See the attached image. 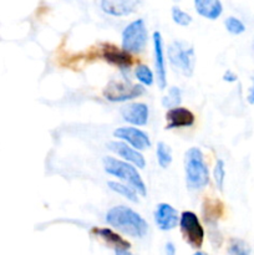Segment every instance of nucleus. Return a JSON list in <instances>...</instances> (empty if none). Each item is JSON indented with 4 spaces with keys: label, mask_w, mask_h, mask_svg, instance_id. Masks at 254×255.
<instances>
[{
    "label": "nucleus",
    "mask_w": 254,
    "mask_h": 255,
    "mask_svg": "<svg viewBox=\"0 0 254 255\" xmlns=\"http://www.w3.org/2000/svg\"><path fill=\"white\" fill-rule=\"evenodd\" d=\"M106 222L117 231L133 238H143L148 224L143 217L127 206H115L106 213Z\"/></svg>",
    "instance_id": "obj_1"
},
{
    "label": "nucleus",
    "mask_w": 254,
    "mask_h": 255,
    "mask_svg": "<svg viewBox=\"0 0 254 255\" xmlns=\"http://www.w3.org/2000/svg\"><path fill=\"white\" fill-rule=\"evenodd\" d=\"M184 177L189 191H201L209 183V168L204 153L198 147H191L184 153Z\"/></svg>",
    "instance_id": "obj_2"
},
{
    "label": "nucleus",
    "mask_w": 254,
    "mask_h": 255,
    "mask_svg": "<svg viewBox=\"0 0 254 255\" xmlns=\"http://www.w3.org/2000/svg\"><path fill=\"white\" fill-rule=\"evenodd\" d=\"M102 166L105 172L110 176L116 177L124 183L128 184L134 189L141 197L147 196V186L142 179L137 167L124 159L115 158L112 156H106L102 158Z\"/></svg>",
    "instance_id": "obj_3"
},
{
    "label": "nucleus",
    "mask_w": 254,
    "mask_h": 255,
    "mask_svg": "<svg viewBox=\"0 0 254 255\" xmlns=\"http://www.w3.org/2000/svg\"><path fill=\"white\" fill-rule=\"evenodd\" d=\"M167 56L174 71L184 77H191L193 75L196 69V51L193 45L184 40H173L168 45Z\"/></svg>",
    "instance_id": "obj_4"
},
{
    "label": "nucleus",
    "mask_w": 254,
    "mask_h": 255,
    "mask_svg": "<svg viewBox=\"0 0 254 255\" xmlns=\"http://www.w3.org/2000/svg\"><path fill=\"white\" fill-rule=\"evenodd\" d=\"M146 94V89L141 84H133L126 80H112L105 86L102 95L110 102H128Z\"/></svg>",
    "instance_id": "obj_5"
},
{
    "label": "nucleus",
    "mask_w": 254,
    "mask_h": 255,
    "mask_svg": "<svg viewBox=\"0 0 254 255\" xmlns=\"http://www.w3.org/2000/svg\"><path fill=\"white\" fill-rule=\"evenodd\" d=\"M148 41V30L143 19H136L125 26L121 34V46L131 54H139Z\"/></svg>",
    "instance_id": "obj_6"
},
{
    "label": "nucleus",
    "mask_w": 254,
    "mask_h": 255,
    "mask_svg": "<svg viewBox=\"0 0 254 255\" xmlns=\"http://www.w3.org/2000/svg\"><path fill=\"white\" fill-rule=\"evenodd\" d=\"M179 228L183 239L193 249H199L204 242V229L197 214L192 211L182 212L179 216Z\"/></svg>",
    "instance_id": "obj_7"
},
{
    "label": "nucleus",
    "mask_w": 254,
    "mask_h": 255,
    "mask_svg": "<svg viewBox=\"0 0 254 255\" xmlns=\"http://www.w3.org/2000/svg\"><path fill=\"white\" fill-rule=\"evenodd\" d=\"M100 55L107 64L117 67L122 72L129 71L134 64V59L131 52L126 51L122 46L119 47L112 44H104Z\"/></svg>",
    "instance_id": "obj_8"
},
{
    "label": "nucleus",
    "mask_w": 254,
    "mask_h": 255,
    "mask_svg": "<svg viewBox=\"0 0 254 255\" xmlns=\"http://www.w3.org/2000/svg\"><path fill=\"white\" fill-rule=\"evenodd\" d=\"M114 137L128 143L138 151H146L152 146L148 133L136 126H122L114 131Z\"/></svg>",
    "instance_id": "obj_9"
},
{
    "label": "nucleus",
    "mask_w": 254,
    "mask_h": 255,
    "mask_svg": "<svg viewBox=\"0 0 254 255\" xmlns=\"http://www.w3.org/2000/svg\"><path fill=\"white\" fill-rule=\"evenodd\" d=\"M152 44H153V60L157 85H158L159 90H164L167 87V65L166 55H164L163 37H162L161 32H153V35H152Z\"/></svg>",
    "instance_id": "obj_10"
},
{
    "label": "nucleus",
    "mask_w": 254,
    "mask_h": 255,
    "mask_svg": "<svg viewBox=\"0 0 254 255\" xmlns=\"http://www.w3.org/2000/svg\"><path fill=\"white\" fill-rule=\"evenodd\" d=\"M107 148H109L110 151L114 152L115 154H117L120 158L128 162V163L133 164L137 168L143 169L144 167H146V158H144V156L142 154V152L136 149L134 147L129 146L126 142L120 141V139L110 141L107 142Z\"/></svg>",
    "instance_id": "obj_11"
},
{
    "label": "nucleus",
    "mask_w": 254,
    "mask_h": 255,
    "mask_svg": "<svg viewBox=\"0 0 254 255\" xmlns=\"http://www.w3.org/2000/svg\"><path fill=\"white\" fill-rule=\"evenodd\" d=\"M120 112L124 121L131 126L142 127L148 124L149 109L143 102H129L122 106Z\"/></svg>",
    "instance_id": "obj_12"
},
{
    "label": "nucleus",
    "mask_w": 254,
    "mask_h": 255,
    "mask_svg": "<svg viewBox=\"0 0 254 255\" xmlns=\"http://www.w3.org/2000/svg\"><path fill=\"white\" fill-rule=\"evenodd\" d=\"M166 129H177V128H187L192 127L196 122V116L193 112L187 107L177 106L173 109L167 110L166 115Z\"/></svg>",
    "instance_id": "obj_13"
},
{
    "label": "nucleus",
    "mask_w": 254,
    "mask_h": 255,
    "mask_svg": "<svg viewBox=\"0 0 254 255\" xmlns=\"http://www.w3.org/2000/svg\"><path fill=\"white\" fill-rule=\"evenodd\" d=\"M153 218L158 229L168 232L177 227L179 222V214L177 209L169 203H159L154 209Z\"/></svg>",
    "instance_id": "obj_14"
},
{
    "label": "nucleus",
    "mask_w": 254,
    "mask_h": 255,
    "mask_svg": "<svg viewBox=\"0 0 254 255\" xmlns=\"http://www.w3.org/2000/svg\"><path fill=\"white\" fill-rule=\"evenodd\" d=\"M102 11L111 16H127L137 7V0H100Z\"/></svg>",
    "instance_id": "obj_15"
},
{
    "label": "nucleus",
    "mask_w": 254,
    "mask_h": 255,
    "mask_svg": "<svg viewBox=\"0 0 254 255\" xmlns=\"http://www.w3.org/2000/svg\"><path fill=\"white\" fill-rule=\"evenodd\" d=\"M193 5L197 14L207 20H217L223 12L221 0H193Z\"/></svg>",
    "instance_id": "obj_16"
},
{
    "label": "nucleus",
    "mask_w": 254,
    "mask_h": 255,
    "mask_svg": "<svg viewBox=\"0 0 254 255\" xmlns=\"http://www.w3.org/2000/svg\"><path fill=\"white\" fill-rule=\"evenodd\" d=\"M92 234L100 238L101 241H104L107 246H110L111 248H114L115 251L117 249H129L131 248V244L126 241V239L122 238L119 233H116L115 231H112L111 228H92Z\"/></svg>",
    "instance_id": "obj_17"
},
{
    "label": "nucleus",
    "mask_w": 254,
    "mask_h": 255,
    "mask_svg": "<svg viewBox=\"0 0 254 255\" xmlns=\"http://www.w3.org/2000/svg\"><path fill=\"white\" fill-rule=\"evenodd\" d=\"M223 214V203L218 199L206 198L203 201L204 222L208 224L216 223Z\"/></svg>",
    "instance_id": "obj_18"
},
{
    "label": "nucleus",
    "mask_w": 254,
    "mask_h": 255,
    "mask_svg": "<svg viewBox=\"0 0 254 255\" xmlns=\"http://www.w3.org/2000/svg\"><path fill=\"white\" fill-rule=\"evenodd\" d=\"M107 187H109L112 192H115V193L120 194L121 197L126 198L127 201L132 202V203H138V193H137L132 187H129L128 184L124 183V182L109 181L107 182Z\"/></svg>",
    "instance_id": "obj_19"
},
{
    "label": "nucleus",
    "mask_w": 254,
    "mask_h": 255,
    "mask_svg": "<svg viewBox=\"0 0 254 255\" xmlns=\"http://www.w3.org/2000/svg\"><path fill=\"white\" fill-rule=\"evenodd\" d=\"M156 157H157V163L161 167L162 169H166L171 166L172 163V149L164 142H158L156 147Z\"/></svg>",
    "instance_id": "obj_20"
},
{
    "label": "nucleus",
    "mask_w": 254,
    "mask_h": 255,
    "mask_svg": "<svg viewBox=\"0 0 254 255\" xmlns=\"http://www.w3.org/2000/svg\"><path fill=\"white\" fill-rule=\"evenodd\" d=\"M162 106L164 109H173V107L177 106H181V102H182V91L179 87L177 86H172L169 87L168 92L167 95H164L162 97Z\"/></svg>",
    "instance_id": "obj_21"
},
{
    "label": "nucleus",
    "mask_w": 254,
    "mask_h": 255,
    "mask_svg": "<svg viewBox=\"0 0 254 255\" xmlns=\"http://www.w3.org/2000/svg\"><path fill=\"white\" fill-rule=\"evenodd\" d=\"M134 76L138 80V82L141 85H143L144 87L152 86L154 84V74L151 69H149L147 65L139 64L136 66V70H134Z\"/></svg>",
    "instance_id": "obj_22"
},
{
    "label": "nucleus",
    "mask_w": 254,
    "mask_h": 255,
    "mask_svg": "<svg viewBox=\"0 0 254 255\" xmlns=\"http://www.w3.org/2000/svg\"><path fill=\"white\" fill-rule=\"evenodd\" d=\"M171 16H172V20H173L174 24L178 25V26H182V27L189 26V25L192 24V21H193V17H192L188 12L184 11L183 9H181L179 6H177V5L172 6Z\"/></svg>",
    "instance_id": "obj_23"
},
{
    "label": "nucleus",
    "mask_w": 254,
    "mask_h": 255,
    "mask_svg": "<svg viewBox=\"0 0 254 255\" xmlns=\"http://www.w3.org/2000/svg\"><path fill=\"white\" fill-rule=\"evenodd\" d=\"M227 255H251V247L242 239L233 238L229 242Z\"/></svg>",
    "instance_id": "obj_24"
},
{
    "label": "nucleus",
    "mask_w": 254,
    "mask_h": 255,
    "mask_svg": "<svg viewBox=\"0 0 254 255\" xmlns=\"http://www.w3.org/2000/svg\"><path fill=\"white\" fill-rule=\"evenodd\" d=\"M213 179L217 188L221 192L223 191L224 181H226V163H224L223 159H217L213 168Z\"/></svg>",
    "instance_id": "obj_25"
},
{
    "label": "nucleus",
    "mask_w": 254,
    "mask_h": 255,
    "mask_svg": "<svg viewBox=\"0 0 254 255\" xmlns=\"http://www.w3.org/2000/svg\"><path fill=\"white\" fill-rule=\"evenodd\" d=\"M226 30L232 35H241L246 31V25L241 19L236 16H228L224 20Z\"/></svg>",
    "instance_id": "obj_26"
},
{
    "label": "nucleus",
    "mask_w": 254,
    "mask_h": 255,
    "mask_svg": "<svg viewBox=\"0 0 254 255\" xmlns=\"http://www.w3.org/2000/svg\"><path fill=\"white\" fill-rule=\"evenodd\" d=\"M222 79H223V81L231 82V84L232 82L238 81V76H237V74H234L232 70H227V71L223 74V77H222Z\"/></svg>",
    "instance_id": "obj_27"
},
{
    "label": "nucleus",
    "mask_w": 254,
    "mask_h": 255,
    "mask_svg": "<svg viewBox=\"0 0 254 255\" xmlns=\"http://www.w3.org/2000/svg\"><path fill=\"white\" fill-rule=\"evenodd\" d=\"M166 254L167 255L176 254V247H174V244L171 243V242H168V243L166 244Z\"/></svg>",
    "instance_id": "obj_28"
},
{
    "label": "nucleus",
    "mask_w": 254,
    "mask_h": 255,
    "mask_svg": "<svg viewBox=\"0 0 254 255\" xmlns=\"http://www.w3.org/2000/svg\"><path fill=\"white\" fill-rule=\"evenodd\" d=\"M247 100H248L249 104L254 105V79H253V85H252V87L249 89V94L248 96H247Z\"/></svg>",
    "instance_id": "obj_29"
},
{
    "label": "nucleus",
    "mask_w": 254,
    "mask_h": 255,
    "mask_svg": "<svg viewBox=\"0 0 254 255\" xmlns=\"http://www.w3.org/2000/svg\"><path fill=\"white\" fill-rule=\"evenodd\" d=\"M116 255H133L131 252H128V249H117Z\"/></svg>",
    "instance_id": "obj_30"
},
{
    "label": "nucleus",
    "mask_w": 254,
    "mask_h": 255,
    "mask_svg": "<svg viewBox=\"0 0 254 255\" xmlns=\"http://www.w3.org/2000/svg\"><path fill=\"white\" fill-rule=\"evenodd\" d=\"M193 255H208V254L204 253V252H197V253H194Z\"/></svg>",
    "instance_id": "obj_31"
},
{
    "label": "nucleus",
    "mask_w": 254,
    "mask_h": 255,
    "mask_svg": "<svg viewBox=\"0 0 254 255\" xmlns=\"http://www.w3.org/2000/svg\"><path fill=\"white\" fill-rule=\"evenodd\" d=\"M252 52H253V55H254V40H253V42H252Z\"/></svg>",
    "instance_id": "obj_32"
},
{
    "label": "nucleus",
    "mask_w": 254,
    "mask_h": 255,
    "mask_svg": "<svg viewBox=\"0 0 254 255\" xmlns=\"http://www.w3.org/2000/svg\"><path fill=\"white\" fill-rule=\"evenodd\" d=\"M172 1H174V2H178V1H181V0H172Z\"/></svg>",
    "instance_id": "obj_33"
}]
</instances>
